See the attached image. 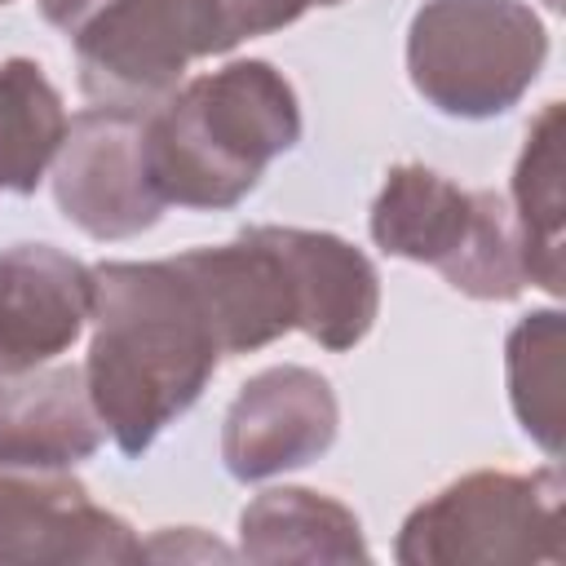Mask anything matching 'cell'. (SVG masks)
I'll list each match as a JSON object with an SVG mask.
<instances>
[{
	"mask_svg": "<svg viewBox=\"0 0 566 566\" xmlns=\"http://www.w3.org/2000/svg\"><path fill=\"white\" fill-rule=\"evenodd\" d=\"M88 323V398L115 447L142 455L226 358L212 318L177 256H164L93 265Z\"/></svg>",
	"mask_w": 566,
	"mask_h": 566,
	"instance_id": "6da1fadb",
	"label": "cell"
},
{
	"mask_svg": "<svg viewBox=\"0 0 566 566\" xmlns=\"http://www.w3.org/2000/svg\"><path fill=\"white\" fill-rule=\"evenodd\" d=\"M142 142L164 208L217 212L256 190L270 159L301 142V102L283 71L248 57L195 75L142 111Z\"/></svg>",
	"mask_w": 566,
	"mask_h": 566,
	"instance_id": "7a4b0ae2",
	"label": "cell"
},
{
	"mask_svg": "<svg viewBox=\"0 0 566 566\" xmlns=\"http://www.w3.org/2000/svg\"><path fill=\"white\" fill-rule=\"evenodd\" d=\"M305 9L314 0H40L75 49L84 97L124 111L159 106L190 62L292 27Z\"/></svg>",
	"mask_w": 566,
	"mask_h": 566,
	"instance_id": "3957f363",
	"label": "cell"
},
{
	"mask_svg": "<svg viewBox=\"0 0 566 566\" xmlns=\"http://www.w3.org/2000/svg\"><path fill=\"white\" fill-rule=\"evenodd\" d=\"M371 239L389 256L433 265L473 301H513L531 283L509 203L495 190H464L424 164L385 172L371 203Z\"/></svg>",
	"mask_w": 566,
	"mask_h": 566,
	"instance_id": "277c9868",
	"label": "cell"
},
{
	"mask_svg": "<svg viewBox=\"0 0 566 566\" xmlns=\"http://www.w3.org/2000/svg\"><path fill=\"white\" fill-rule=\"evenodd\" d=\"M548 57L526 0H424L407 27L416 93L455 119H491L522 102Z\"/></svg>",
	"mask_w": 566,
	"mask_h": 566,
	"instance_id": "5b68a950",
	"label": "cell"
},
{
	"mask_svg": "<svg viewBox=\"0 0 566 566\" xmlns=\"http://www.w3.org/2000/svg\"><path fill=\"white\" fill-rule=\"evenodd\" d=\"M394 557L402 566L464 562H562V473L478 469L411 509Z\"/></svg>",
	"mask_w": 566,
	"mask_h": 566,
	"instance_id": "8992f818",
	"label": "cell"
},
{
	"mask_svg": "<svg viewBox=\"0 0 566 566\" xmlns=\"http://www.w3.org/2000/svg\"><path fill=\"white\" fill-rule=\"evenodd\" d=\"M53 199L88 239H133L150 230L164 199L146 172L142 111L88 106L66 124L53 155Z\"/></svg>",
	"mask_w": 566,
	"mask_h": 566,
	"instance_id": "52a82bcc",
	"label": "cell"
},
{
	"mask_svg": "<svg viewBox=\"0 0 566 566\" xmlns=\"http://www.w3.org/2000/svg\"><path fill=\"white\" fill-rule=\"evenodd\" d=\"M340 429V407L314 367L279 363L256 371L230 402L221 424V460L239 482H265L274 473L318 460Z\"/></svg>",
	"mask_w": 566,
	"mask_h": 566,
	"instance_id": "ba28073f",
	"label": "cell"
},
{
	"mask_svg": "<svg viewBox=\"0 0 566 566\" xmlns=\"http://www.w3.org/2000/svg\"><path fill=\"white\" fill-rule=\"evenodd\" d=\"M177 265L190 274L226 358L301 332V292L279 226H248L230 243L177 252Z\"/></svg>",
	"mask_w": 566,
	"mask_h": 566,
	"instance_id": "9c48e42d",
	"label": "cell"
},
{
	"mask_svg": "<svg viewBox=\"0 0 566 566\" xmlns=\"http://www.w3.org/2000/svg\"><path fill=\"white\" fill-rule=\"evenodd\" d=\"M133 526L66 469L0 464V562H142Z\"/></svg>",
	"mask_w": 566,
	"mask_h": 566,
	"instance_id": "30bf717a",
	"label": "cell"
},
{
	"mask_svg": "<svg viewBox=\"0 0 566 566\" xmlns=\"http://www.w3.org/2000/svg\"><path fill=\"white\" fill-rule=\"evenodd\" d=\"M93 318V265L53 243L0 252V376L53 363Z\"/></svg>",
	"mask_w": 566,
	"mask_h": 566,
	"instance_id": "8fae6325",
	"label": "cell"
},
{
	"mask_svg": "<svg viewBox=\"0 0 566 566\" xmlns=\"http://www.w3.org/2000/svg\"><path fill=\"white\" fill-rule=\"evenodd\" d=\"M106 429L84 367H31L0 376V464L71 469L102 447Z\"/></svg>",
	"mask_w": 566,
	"mask_h": 566,
	"instance_id": "7c38bea8",
	"label": "cell"
},
{
	"mask_svg": "<svg viewBox=\"0 0 566 566\" xmlns=\"http://www.w3.org/2000/svg\"><path fill=\"white\" fill-rule=\"evenodd\" d=\"M279 243L292 261L301 292V332L323 349H354L380 310L376 265L340 234L279 226Z\"/></svg>",
	"mask_w": 566,
	"mask_h": 566,
	"instance_id": "4fadbf2b",
	"label": "cell"
},
{
	"mask_svg": "<svg viewBox=\"0 0 566 566\" xmlns=\"http://www.w3.org/2000/svg\"><path fill=\"white\" fill-rule=\"evenodd\" d=\"M239 557L248 562H367L358 517L310 486H270L239 513Z\"/></svg>",
	"mask_w": 566,
	"mask_h": 566,
	"instance_id": "5bb4252c",
	"label": "cell"
},
{
	"mask_svg": "<svg viewBox=\"0 0 566 566\" xmlns=\"http://www.w3.org/2000/svg\"><path fill=\"white\" fill-rule=\"evenodd\" d=\"M513 226L526 279L562 292V102H548L526 128L513 168Z\"/></svg>",
	"mask_w": 566,
	"mask_h": 566,
	"instance_id": "9a60e30c",
	"label": "cell"
},
{
	"mask_svg": "<svg viewBox=\"0 0 566 566\" xmlns=\"http://www.w3.org/2000/svg\"><path fill=\"white\" fill-rule=\"evenodd\" d=\"M66 124L62 93L31 57L0 62V190H35L66 137Z\"/></svg>",
	"mask_w": 566,
	"mask_h": 566,
	"instance_id": "2e32d148",
	"label": "cell"
},
{
	"mask_svg": "<svg viewBox=\"0 0 566 566\" xmlns=\"http://www.w3.org/2000/svg\"><path fill=\"white\" fill-rule=\"evenodd\" d=\"M509 398L526 438H535L548 455L562 451V314L535 310L526 314L504 345Z\"/></svg>",
	"mask_w": 566,
	"mask_h": 566,
	"instance_id": "e0dca14e",
	"label": "cell"
},
{
	"mask_svg": "<svg viewBox=\"0 0 566 566\" xmlns=\"http://www.w3.org/2000/svg\"><path fill=\"white\" fill-rule=\"evenodd\" d=\"M314 4H340V0H314Z\"/></svg>",
	"mask_w": 566,
	"mask_h": 566,
	"instance_id": "ac0fdd59",
	"label": "cell"
},
{
	"mask_svg": "<svg viewBox=\"0 0 566 566\" xmlns=\"http://www.w3.org/2000/svg\"><path fill=\"white\" fill-rule=\"evenodd\" d=\"M0 4H4V0H0Z\"/></svg>",
	"mask_w": 566,
	"mask_h": 566,
	"instance_id": "d6986e66",
	"label": "cell"
}]
</instances>
